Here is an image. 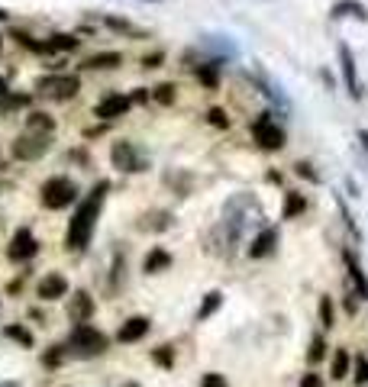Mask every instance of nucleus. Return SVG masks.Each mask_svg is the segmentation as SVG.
Instances as JSON below:
<instances>
[{"mask_svg": "<svg viewBox=\"0 0 368 387\" xmlns=\"http://www.w3.org/2000/svg\"><path fill=\"white\" fill-rule=\"evenodd\" d=\"M220 304H223V294L220 290H214V294H207V300H204V307L197 310V319H207L214 310H220Z\"/></svg>", "mask_w": 368, "mask_h": 387, "instance_id": "obj_25", "label": "nucleus"}, {"mask_svg": "<svg viewBox=\"0 0 368 387\" xmlns=\"http://www.w3.org/2000/svg\"><path fill=\"white\" fill-rule=\"evenodd\" d=\"M94 317V297L87 290H75L68 297V319L78 326H87V319Z\"/></svg>", "mask_w": 368, "mask_h": 387, "instance_id": "obj_9", "label": "nucleus"}, {"mask_svg": "<svg viewBox=\"0 0 368 387\" xmlns=\"http://www.w3.org/2000/svg\"><path fill=\"white\" fill-rule=\"evenodd\" d=\"M294 168H298V175H300V178H307V181H314V184L320 181V175H317V171H314L310 165H307V161H298Z\"/></svg>", "mask_w": 368, "mask_h": 387, "instance_id": "obj_32", "label": "nucleus"}, {"mask_svg": "<svg viewBox=\"0 0 368 387\" xmlns=\"http://www.w3.org/2000/svg\"><path fill=\"white\" fill-rule=\"evenodd\" d=\"M200 387H226V378H223V374H216V371H210V374H204V378H200Z\"/></svg>", "mask_w": 368, "mask_h": 387, "instance_id": "obj_31", "label": "nucleus"}, {"mask_svg": "<svg viewBox=\"0 0 368 387\" xmlns=\"http://www.w3.org/2000/svg\"><path fill=\"white\" fill-rule=\"evenodd\" d=\"M307 210V200H304V194H288V197H284V210H281V216L284 220H294V216H300V213Z\"/></svg>", "mask_w": 368, "mask_h": 387, "instance_id": "obj_18", "label": "nucleus"}, {"mask_svg": "<svg viewBox=\"0 0 368 387\" xmlns=\"http://www.w3.org/2000/svg\"><path fill=\"white\" fill-rule=\"evenodd\" d=\"M71 49H78V39L68 36V32H61V36H52L46 42V52H71Z\"/></svg>", "mask_w": 368, "mask_h": 387, "instance_id": "obj_20", "label": "nucleus"}, {"mask_svg": "<svg viewBox=\"0 0 368 387\" xmlns=\"http://www.w3.org/2000/svg\"><path fill=\"white\" fill-rule=\"evenodd\" d=\"M110 161H114V168L126 171V175H136V171H146V161L139 159L136 145H133V142H126V139L114 142V149H110Z\"/></svg>", "mask_w": 368, "mask_h": 387, "instance_id": "obj_5", "label": "nucleus"}, {"mask_svg": "<svg viewBox=\"0 0 368 387\" xmlns=\"http://www.w3.org/2000/svg\"><path fill=\"white\" fill-rule=\"evenodd\" d=\"M107 190L110 184L107 181H100L97 188L87 194V200H81L75 210V216H71L68 223V235H65V242H68L71 252L78 249H85L87 242H91V235H94V226H97V216H100V207H104V197H107Z\"/></svg>", "mask_w": 368, "mask_h": 387, "instance_id": "obj_1", "label": "nucleus"}, {"mask_svg": "<svg viewBox=\"0 0 368 387\" xmlns=\"http://www.w3.org/2000/svg\"><path fill=\"white\" fill-rule=\"evenodd\" d=\"M36 294L42 297V300H61V297L68 294V281H65V274H59V271L46 274V278L36 284Z\"/></svg>", "mask_w": 368, "mask_h": 387, "instance_id": "obj_11", "label": "nucleus"}, {"mask_svg": "<svg viewBox=\"0 0 368 387\" xmlns=\"http://www.w3.org/2000/svg\"><path fill=\"white\" fill-rule=\"evenodd\" d=\"M320 323L326 329L333 326V300H330V297H320Z\"/></svg>", "mask_w": 368, "mask_h": 387, "instance_id": "obj_27", "label": "nucleus"}, {"mask_svg": "<svg viewBox=\"0 0 368 387\" xmlns=\"http://www.w3.org/2000/svg\"><path fill=\"white\" fill-rule=\"evenodd\" d=\"M36 252H39L36 235H32L30 229H16L13 239H10V245H7L10 262H30V258L36 255Z\"/></svg>", "mask_w": 368, "mask_h": 387, "instance_id": "obj_8", "label": "nucleus"}, {"mask_svg": "<svg viewBox=\"0 0 368 387\" xmlns=\"http://www.w3.org/2000/svg\"><path fill=\"white\" fill-rule=\"evenodd\" d=\"M155 100L159 104H175V84H159L155 87Z\"/></svg>", "mask_w": 368, "mask_h": 387, "instance_id": "obj_28", "label": "nucleus"}, {"mask_svg": "<svg viewBox=\"0 0 368 387\" xmlns=\"http://www.w3.org/2000/svg\"><path fill=\"white\" fill-rule=\"evenodd\" d=\"M155 362L168 368V364H171V352H168V349H159V352H155Z\"/></svg>", "mask_w": 368, "mask_h": 387, "instance_id": "obj_35", "label": "nucleus"}, {"mask_svg": "<svg viewBox=\"0 0 368 387\" xmlns=\"http://www.w3.org/2000/svg\"><path fill=\"white\" fill-rule=\"evenodd\" d=\"M359 139H362V149H365V152H368V129H362V133H359Z\"/></svg>", "mask_w": 368, "mask_h": 387, "instance_id": "obj_37", "label": "nucleus"}, {"mask_svg": "<svg viewBox=\"0 0 368 387\" xmlns=\"http://www.w3.org/2000/svg\"><path fill=\"white\" fill-rule=\"evenodd\" d=\"M0 94H4V81H0Z\"/></svg>", "mask_w": 368, "mask_h": 387, "instance_id": "obj_39", "label": "nucleus"}, {"mask_svg": "<svg viewBox=\"0 0 368 387\" xmlns=\"http://www.w3.org/2000/svg\"><path fill=\"white\" fill-rule=\"evenodd\" d=\"M146 333H149V319L146 317H130L120 329H116V342H126V345H130V342H139Z\"/></svg>", "mask_w": 368, "mask_h": 387, "instance_id": "obj_13", "label": "nucleus"}, {"mask_svg": "<svg viewBox=\"0 0 368 387\" xmlns=\"http://www.w3.org/2000/svg\"><path fill=\"white\" fill-rule=\"evenodd\" d=\"M252 139L262 149H271V152H275V149L284 145V129L271 120V113H262V116H255V123H252Z\"/></svg>", "mask_w": 368, "mask_h": 387, "instance_id": "obj_4", "label": "nucleus"}, {"mask_svg": "<svg viewBox=\"0 0 368 387\" xmlns=\"http://www.w3.org/2000/svg\"><path fill=\"white\" fill-rule=\"evenodd\" d=\"M345 265H349V274H352L355 288H359V297H368V278H365V271H362V265L349 255V252H345Z\"/></svg>", "mask_w": 368, "mask_h": 387, "instance_id": "obj_19", "label": "nucleus"}, {"mask_svg": "<svg viewBox=\"0 0 368 387\" xmlns=\"http://www.w3.org/2000/svg\"><path fill=\"white\" fill-rule=\"evenodd\" d=\"M171 265V255L165 249H152L146 255V262H142V271L146 274H159V271H165V268Z\"/></svg>", "mask_w": 368, "mask_h": 387, "instance_id": "obj_15", "label": "nucleus"}, {"mask_svg": "<svg viewBox=\"0 0 368 387\" xmlns=\"http://www.w3.org/2000/svg\"><path fill=\"white\" fill-rule=\"evenodd\" d=\"M275 245H278V229H275V226L262 229V233L252 239V245H249V258H265V255H271V252H275Z\"/></svg>", "mask_w": 368, "mask_h": 387, "instance_id": "obj_14", "label": "nucleus"}, {"mask_svg": "<svg viewBox=\"0 0 368 387\" xmlns=\"http://www.w3.org/2000/svg\"><path fill=\"white\" fill-rule=\"evenodd\" d=\"M339 65H343V78H345V87L352 97H362V84H359V75H355V59L349 52V46H339Z\"/></svg>", "mask_w": 368, "mask_h": 387, "instance_id": "obj_12", "label": "nucleus"}, {"mask_svg": "<svg viewBox=\"0 0 368 387\" xmlns=\"http://www.w3.org/2000/svg\"><path fill=\"white\" fill-rule=\"evenodd\" d=\"M210 123H214V126L216 129H226V126H230V120H226V113H223V110H210Z\"/></svg>", "mask_w": 368, "mask_h": 387, "instance_id": "obj_33", "label": "nucleus"}, {"mask_svg": "<svg viewBox=\"0 0 368 387\" xmlns=\"http://www.w3.org/2000/svg\"><path fill=\"white\" fill-rule=\"evenodd\" d=\"M65 345H68V352L78 358H97L107 352L110 339L94 326H75V333H71V339L65 342Z\"/></svg>", "mask_w": 368, "mask_h": 387, "instance_id": "obj_2", "label": "nucleus"}, {"mask_svg": "<svg viewBox=\"0 0 368 387\" xmlns=\"http://www.w3.org/2000/svg\"><path fill=\"white\" fill-rule=\"evenodd\" d=\"M349 364H352V358H349V352H345V349H336V355H333V374H330V378L343 381L345 374H349Z\"/></svg>", "mask_w": 368, "mask_h": 387, "instance_id": "obj_21", "label": "nucleus"}, {"mask_svg": "<svg viewBox=\"0 0 368 387\" xmlns=\"http://www.w3.org/2000/svg\"><path fill=\"white\" fill-rule=\"evenodd\" d=\"M26 129L36 133V136H49V133L55 129V120L49 113H30L26 116Z\"/></svg>", "mask_w": 368, "mask_h": 387, "instance_id": "obj_17", "label": "nucleus"}, {"mask_svg": "<svg viewBox=\"0 0 368 387\" xmlns=\"http://www.w3.org/2000/svg\"><path fill=\"white\" fill-rule=\"evenodd\" d=\"M7 336H10V339H16V342H23L26 349H30V345H32V336L26 333L23 326H7Z\"/></svg>", "mask_w": 368, "mask_h": 387, "instance_id": "obj_30", "label": "nucleus"}, {"mask_svg": "<svg viewBox=\"0 0 368 387\" xmlns=\"http://www.w3.org/2000/svg\"><path fill=\"white\" fill-rule=\"evenodd\" d=\"M10 152H13V159H20V161H36V159H42V155L49 152V136L26 133V136L16 139Z\"/></svg>", "mask_w": 368, "mask_h": 387, "instance_id": "obj_7", "label": "nucleus"}, {"mask_svg": "<svg viewBox=\"0 0 368 387\" xmlns=\"http://www.w3.org/2000/svg\"><path fill=\"white\" fill-rule=\"evenodd\" d=\"M345 10H352L359 20H368V10L362 7V4H355V0H343V4H336V7H333V16H345Z\"/></svg>", "mask_w": 368, "mask_h": 387, "instance_id": "obj_24", "label": "nucleus"}, {"mask_svg": "<svg viewBox=\"0 0 368 387\" xmlns=\"http://www.w3.org/2000/svg\"><path fill=\"white\" fill-rule=\"evenodd\" d=\"M39 194H42V207L46 210H61V207H71L78 200V188L68 178H49Z\"/></svg>", "mask_w": 368, "mask_h": 387, "instance_id": "obj_3", "label": "nucleus"}, {"mask_svg": "<svg viewBox=\"0 0 368 387\" xmlns=\"http://www.w3.org/2000/svg\"><path fill=\"white\" fill-rule=\"evenodd\" d=\"M0 387H16V384H0Z\"/></svg>", "mask_w": 368, "mask_h": 387, "instance_id": "obj_38", "label": "nucleus"}, {"mask_svg": "<svg viewBox=\"0 0 368 387\" xmlns=\"http://www.w3.org/2000/svg\"><path fill=\"white\" fill-rule=\"evenodd\" d=\"M65 358H68V345H52V349L42 355V362H46V368H59Z\"/></svg>", "mask_w": 368, "mask_h": 387, "instance_id": "obj_23", "label": "nucleus"}, {"mask_svg": "<svg viewBox=\"0 0 368 387\" xmlns=\"http://www.w3.org/2000/svg\"><path fill=\"white\" fill-rule=\"evenodd\" d=\"M300 387H323V381L317 378V374H304V378H300Z\"/></svg>", "mask_w": 368, "mask_h": 387, "instance_id": "obj_34", "label": "nucleus"}, {"mask_svg": "<svg viewBox=\"0 0 368 387\" xmlns=\"http://www.w3.org/2000/svg\"><path fill=\"white\" fill-rule=\"evenodd\" d=\"M197 78H200V84L216 87V84H220V65H216V61H210V65H200V68H197Z\"/></svg>", "mask_w": 368, "mask_h": 387, "instance_id": "obj_22", "label": "nucleus"}, {"mask_svg": "<svg viewBox=\"0 0 368 387\" xmlns=\"http://www.w3.org/2000/svg\"><path fill=\"white\" fill-rule=\"evenodd\" d=\"M36 91L52 94L55 100H71L81 91V81H78V75H55V78H42L36 84Z\"/></svg>", "mask_w": 368, "mask_h": 387, "instance_id": "obj_6", "label": "nucleus"}, {"mask_svg": "<svg viewBox=\"0 0 368 387\" xmlns=\"http://www.w3.org/2000/svg\"><path fill=\"white\" fill-rule=\"evenodd\" d=\"M355 384H368V358L365 355L355 358Z\"/></svg>", "mask_w": 368, "mask_h": 387, "instance_id": "obj_29", "label": "nucleus"}, {"mask_svg": "<svg viewBox=\"0 0 368 387\" xmlns=\"http://www.w3.org/2000/svg\"><path fill=\"white\" fill-rule=\"evenodd\" d=\"M130 104L133 100L126 97V94H107V97L94 106V116H97V120H116V116H123L130 110Z\"/></svg>", "mask_w": 368, "mask_h": 387, "instance_id": "obj_10", "label": "nucleus"}, {"mask_svg": "<svg viewBox=\"0 0 368 387\" xmlns=\"http://www.w3.org/2000/svg\"><path fill=\"white\" fill-rule=\"evenodd\" d=\"M120 61H123L120 52H97V55H91V59H85V68H94V71H100V68H116Z\"/></svg>", "mask_w": 368, "mask_h": 387, "instance_id": "obj_16", "label": "nucleus"}, {"mask_svg": "<svg viewBox=\"0 0 368 387\" xmlns=\"http://www.w3.org/2000/svg\"><path fill=\"white\" fill-rule=\"evenodd\" d=\"M323 355H326V342H323V336H314L307 358H310V364H317V362H323Z\"/></svg>", "mask_w": 368, "mask_h": 387, "instance_id": "obj_26", "label": "nucleus"}, {"mask_svg": "<svg viewBox=\"0 0 368 387\" xmlns=\"http://www.w3.org/2000/svg\"><path fill=\"white\" fill-rule=\"evenodd\" d=\"M159 61H161V52H155V55H146V68H159Z\"/></svg>", "mask_w": 368, "mask_h": 387, "instance_id": "obj_36", "label": "nucleus"}]
</instances>
